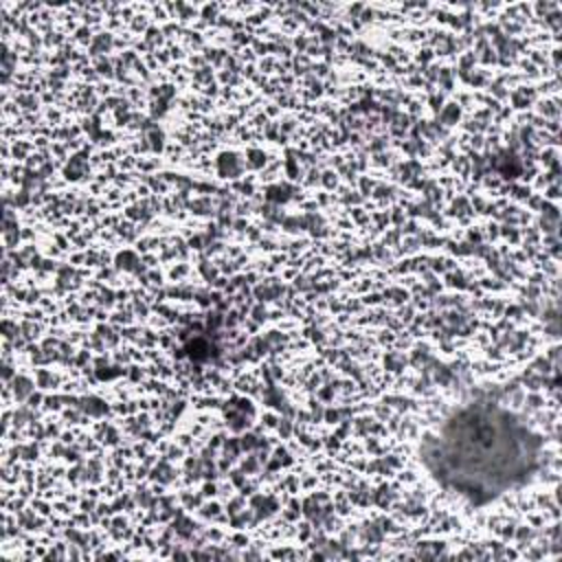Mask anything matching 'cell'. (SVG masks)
<instances>
[{
    "label": "cell",
    "mask_w": 562,
    "mask_h": 562,
    "mask_svg": "<svg viewBox=\"0 0 562 562\" xmlns=\"http://www.w3.org/2000/svg\"><path fill=\"white\" fill-rule=\"evenodd\" d=\"M536 448V439L509 413L472 404L443 424L424 459L443 485L481 503L525 481Z\"/></svg>",
    "instance_id": "obj_1"
}]
</instances>
